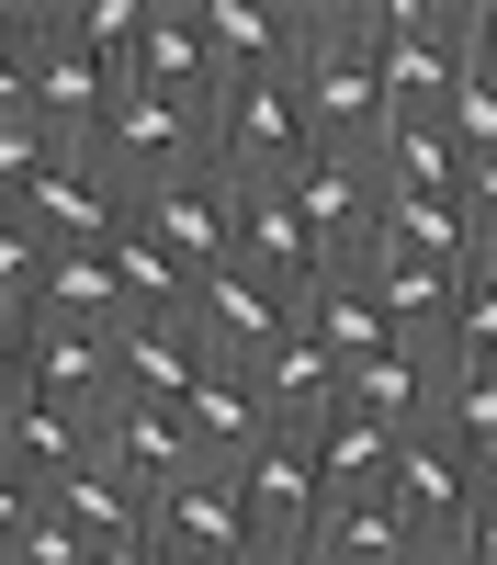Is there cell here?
<instances>
[{
    "mask_svg": "<svg viewBox=\"0 0 497 565\" xmlns=\"http://www.w3.org/2000/svg\"><path fill=\"white\" fill-rule=\"evenodd\" d=\"M294 103H305V136L316 148H374L385 136V79H374V45H361V0H294Z\"/></svg>",
    "mask_w": 497,
    "mask_h": 565,
    "instance_id": "1",
    "label": "cell"
},
{
    "mask_svg": "<svg viewBox=\"0 0 497 565\" xmlns=\"http://www.w3.org/2000/svg\"><path fill=\"white\" fill-rule=\"evenodd\" d=\"M361 45L385 79V125H441L464 79V0H361Z\"/></svg>",
    "mask_w": 497,
    "mask_h": 565,
    "instance_id": "2",
    "label": "cell"
},
{
    "mask_svg": "<svg viewBox=\"0 0 497 565\" xmlns=\"http://www.w3.org/2000/svg\"><path fill=\"white\" fill-rule=\"evenodd\" d=\"M305 148H316V136H305V103H294V79H283V68H271V79H226L215 103H204V170L226 181V193H249V181H283Z\"/></svg>",
    "mask_w": 497,
    "mask_h": 565,
    "instance_id": "3",
    "label": "cell"
},
{
    "mask_svg": "<svg viewBox=\"0 0 497 565\" xmlns=\"http://www.w3.org/2000/svg\"><path fill=\"white\" fill-rule=\"evenodd\" d=\"M114 170V193H159V181L181 170H204V103H159V90H114V114H102V148H90Z\"/></svg>",
    "mask_w": 497,
    "mask_h": 565,
    "instance_id": "4",
    "label": "cell"
},
{
    "mask_svg": "<svg viewBox=\"0 0 497 565\" xmlns=\"http://www.w3.org/2000/svg\"><path fill=\"white\" fill-rule=\"evenodd\" d=\"M475 498H486V476H475V463L452 452L441 430H407V441H396V463H385V509H396L407 554H441L452 532L475 521Z\"/></svg>",
    "mask_w": 497,
    "mask_h": 565,
    "instance_id": "5",
    "label": "cell"
},
{
    "mask_svg": "<svg viewBox=\"0 0 497 565\" xmlns=\"http://www.w3.org/2000/svg\"><path fill=\"white\" fill-rule=\"evenodd\" d=\"M125 226H136V238H159L193 282L238 260V193H226L215 170H181V181H159V193H136V204H125Z\"/></svg>",
    "mask_w": 497,
    "mask_h": 565,
    "instance_id": "6",
    "label": "cell"
},
{
    "mask_svg": "<svg viewBox=\"0 0 497 565\" xmlns=\"http://www.w3.org/2000/svg\"><path fill=\"white\" fill-rule=\"evenodd\" d=\"M12 385L57 396L79 418L114 407V328H68V317H12Z\"/></svg>",
    "mask_w": 497,
    "mask_h": 565,
    "instance_id": "7",
    "label": "cell"
},
{
    "mask_svg": "<svg viewBox=\"0 0 497 565\" xmlns=\"http://www.w3.org/2000/svg\"><path fill=\"white\" fill-rule=\"evenodd\" d=\"M283 204L305 215V238L328 271H350L361 249H374V159H350V148H305L283 170Z\"/></svg>",
    "mask_w": 497,
    "mask_h": 565,
    "instance_id": "8",
    "label": "cell"
},
{
    "mask_svg": "<svg viewBox=\"0 0 497 565\" xmlns=\"http://www.w3.org/2000/svg\"><path fill=\"white\" fill-rule=\"evenodd\" d=\"M181 328H193V351H204V373H249L271 340H283V295H271V282L260 271H238V260H226V271H204L193 282V317H181Z\"/></svg>",
    "mask_w": 497,
    "mask_h": 565,
    "instance_id": "9",
    "label": "cell"
},
{
    "mask_svg": "<svg viewBox=\"0 0 497 565\" xmlns=\"http://www.w3.org/2000/svg\"><path fill=\"white\" fill-rule=\"evenodd\" d=\"M34 226V249H102L114 226H125V193H114V170L102 159H45L34 170V193L12 204Z\"/></svg>",
    "mask_w": 497,
    "mask_h": 565,
    "instance_id": "10",
    "label": "cell"
},
{
    "mask_svg": "<svg viewBox=\"0 0 497 565\" xmlns=\"http://www.w3.org/2000/svg\"><path fill=\"white\" fill-rule=\"evenodd\" d=\"M102 452V418H79V407H57V396H0V476H23L34 498L57 487V476H79V463Z\"/></svg>",
    "mask_w": 497,
    "mask_h": 565,
    "instance_id": "11",
    "label": "cell"
},
{
    "mask_svg": "<svg viewBox=\"0 0 497 565\" xmlns=\"http://www.w3.org/2000/svg\"><path fill=\"white\" fill-rule=\"evenodd\" d=\"M102 463L159 509L170 487H193V476H204V441L181 430V407H102Z\"/></svg>",
    "mask_w": 497,
    "mask_h": 565,
    "instance_id": "12",
    "label": "cell"
},
{
    "mask_svg": "<svg viewBox=\"0 0 497 565\" xmlns=\"http://www.w3.org/2000/svg\"><path fill=\"white\" fill-rule=\"evenodd\" d=\"M226 487H238V509H249V532H316V509H328V487H316V452L294 441V430H271L260 452H238V463H215Z\"/></svg>",
    "mask_w": 497,
    "mask_h": 565,
    "instance_id": "13",
    "label": "cell"
},
{
    "mask_svg": "<svg viewBox=\"0 0 497 565\" xmlns=\"http://www.w3.org/2000/svg\"><path fill=\"white\" fill-rule=\"evenodd\" d=\"M350 282L374 295V317H385V340H407V351H441V317H452V282L464 271H441V260H407V249H361L350 260Z\"/></svg>",
    "mask_w": 497,
    "mask_h": 565,
    "instance_id": "14",
    "label": "cell"
},
{
    "mask_svg": "<svg viewBox=\"0 0 497 565\" xmlns=\"http://www.w3.org/2000/svg\"><path fill=\"white\" fill-rule=\"evenodd\" d=\"M125 90H159V103H215V57H204L193 0H148V23H136V45H125Z\"/></svg>",
    "mask_w": 497,
    "mask_h": 565,
    "instance_id": "15",
    "label": "cell"
},
{
    "mask_svg": "<svg viewBox=\"0 0 497 565\" xmlns=\"http://www.w3.org/2000/svg\"><path fill=\"white\" fill-rule=\"evenodd\" d=\"M249 396H260L271 430H294V441H305V430H328V418H339V362L316 351L305 328H283V340L249 362Z\"/></svg>",
    "mask_w": 497,
    "mask_h": 565,
    "instance_id": "16",
    "label": "cell"
},
{
    "mask_svg": "<svg viewBox=\"0 0 497 565\" xmlns=\"http://www.w3.org/2000/svg\"><path fill=\"white\" fill-rule=\"evenodd\" d=\"M430 396H441V351H407V340H385V351H361L350 373H339V407L350 418H374V430H430Z\"/></svg>",
    "mask_w": 497,
    "mask_h": 565,
    "instance_id": "17",
    "label": "cell"
},
{
    "mask_svg": "<svg viewBox=\"0 0 497 565\" xmlns=\"http://www.w3.org/2000/svg\"><path fill=\"white\" fill-rule=\"evenodd\" d=\"M204 23V57H215V90L226 79H271L294 57V0H193Z\"/></svg>",
    "mask_w": 497,
    "mask_h": 565,
    "instance_id": "18",
    "label": "cell"
},
{
    "mask_svg": "<svg viewBox=\"0 0 497 565\" xmlns=\"http://www.w3.org/2000/svg\"><path fill=\"white\" fill-rule=\"evenodd\" d=\"M193 373H204L193 328H148V317L114 328V407H181V396H193Z\"/></svg>",
    "mask_w": 497,
    "mask_h": 565,
    "instance_id": "19",
    "label": "cell"
},
{
    "mask_svg": "<svg viewBox=\"0 0 497 565\" xmlns=\"http://www.w3.org/2000/svg\"><path fill=\"white\" fill-rule=\"evenodd\" d=\"M148 532H159V543H181V554H249V543H260V532H249V509H238V487H226L215 463H204L193 487H170V498L148 509Z\"/></svg>",
    "mask_w": 497,
    "mask_h": 565,
    "instance_id": "20",
    "label": "cell"
},
{
    "mask_svg": "<svg viewBox=\"0 0 497 565\" xmlns=\"http://www.w3.org/2000/svg\"><path fill=\"white\" fill-rule=\"evenodd\" d=\"M45 509H57V521H68L79 543H148V498H136V487L114 476L102 452H90L79 476H57V487H45Z\"/></svg>",
    "mask_w": 497,
    "mask_h": 565,
    "instance_id": "21",
    "label": "cell"
},
{
    "mask_svg": "<svg viewBox=\"0 0 497 565\" xmlns=\"http://www.w3.org/2000/svg\"><path fill=\"white\" fill-rule=\"evenodd\" d=\"M23 317H68V328H125V282H114V249H45V282Z\"/></svg>",
    "mask_w": 497,
    "mask_h": 565,
    "instance_id": "22",
    "label": "cell"
},
{
    "mask_svg": "<svg viewBox=\"0 0 497 565\" xmlns=\"http://www.w3.org/2000/svg\"><path fill=\"white\" fill-rule=\"evenodd\" d=\"M181 430L204 441V463H238V452L271 441V418H260V396H249V373H193V396H181Z\"/></svg>",
    "mask_w": 497,
    "mask_h": 565,
    "instance_id": "23",
    "label": "cell"
},
{
    "mask_svg": "<svg viewBox=\"0 0 497 565\" xmlns=\"http://www.w3.org/2000/svg\"><path fill=\"white\" fill-rule=\"evenodd\" d=\"M114 282H125V317H148V328H181L193 317V271H181L159 238H136V226H114Z\"/></svg>",
    "mask_w": 497,
    "mask_h": 565,
    "instance_id": "24",
    "label": "cell"
},
{
    "mask_svg": "<svg viewBox=\"0 0 497 565\" xmlns=\"http://www.w3.org/2000/svg\"><path fill=\"white\" fill-rule=\"evenodd\" d=\"M305 452H316V487L328 498H385V463H396V430H374V418H328V430H305Z\"/></svg>",
    "mask_w": 497,
    "mask_h": 565,
    "instance_id": "25",
    "label": "cell"
},
{
    "mask_svg": "<svg viewBox=\"0 0 497 565\" xmlns=\"http://www.w3.org/2000/svg\"><path fill=\"white\" fill-rule=\"evenodd\" d=\"M316 554L328 565H407V532H396L385 498H328L316 509Z\"/></svg>",
    "mask_w": 497,
    "mask_h": 565,
    "instance_id": "26",
    "label": "cell"
},
{
    "mask_svg": "<svg viewBox=\"0 0 497 565\" xmlns=\"http://www.w3.org/2000/svg\"><path fill=\"white\" fill-rule=\"evenodd\" d=\"M430 430H441V441H452V452H464L475 476H486V463H497V373H441Z\"/></svg>",
    "mask_w": 497,
    "mask_h": 565,
    "instance_id": "27",
    "label": "cell"
},
{
    "mask_svg": "<svg viewBox=\"0 0 497 565\" xmlns=\"http://www.w3.org/2000/svg\"><path fill=\"white\" fill-rule=\"evenodd\" d=\"M441 373H497V271L452 282V317H441Z\"/></svg>",
    "mask_w": 497,
    "mask_h": 565,
    "instance_id": "28",
    "label": "cell"
},
{
    "mask_svg": "<svg viewBox=\"0 0 497 565\" xmlns=\"http://www.w3.org/2000/svg\"><path fill=\"white\" fill-rule=\"evenodd\" d=\"M34 282H45L34 226H23V215H0V317H23V306H34Z\"/></svg>",
    "mask_w": 497,
    "mask_h": 565,
    "instance_id": "29",
    "label": "cell"
},
{
    "mask_svg": "<svg viewBox=\"0 0 497 565\" xmlns=\"http://www.w3.org/2000/svg\"><path fill=\"white\" fill-rule=\"evenodd\" d=\"M0 125H34V68H23V0H0Z\"/></svg>",
    "mask_w": 497,
    "mask_h": 565,
    "instance_id": "30",
    "label": "cell"
},
{
    "mask_svg": "<svg viewBox=\"0 0 497 565\" xmlns=\"http://www.w3.org/2000/svg\"><path fill=\"white\" fill-rule=\"evenodd\" d=\"M79 554H90V543H79V532L57 521V509H34V521H23V543L0 554V565H79Z\"/></svg>",
    "mask_w": 497,
    "mask_h": 565,
    "instance_id": "31",
    "label": "cell"
},
{
    "mask_svg": "<svg viewBox=\"0 0 497 565\" xmlns=\"http://www.w3.org/2000/svg\"><path fill=\"white\" fill-rule=\"evenodd\" d=\"M464 226L475 249H497V159H464Z\"/></svg>",
    "mask_w": 497,
    "mask_h": 565,
    "instance_id": "32",
    "label": "cell"
},
{
    "mask_svg": "<svg viewBox=\"0 0 497 565\" xmlns=\"http://www.w3.org/2000/svg\"><path fill=\"white\" fill-rule=\"evenodd\" d=\"M464 68L497 79V0H464Z\"/></svg>",
    "mask_w": 497,
    "mask_h": 565,
    "instance_id": "33",
    "label": "cell"
},
{
    "mask_svg": "<svg viewBox=\"0 0 497 565\" xmlns=\"http://www.w3.org/2000/svg\"><path fill=\"white\" fill-rule=\"evenodd\" d=\"M238 565H328V554H316V532H260Z\"/></svg>",
    "mask_w": 497,
    "mask_h": 565,
    "instance_id": "34",
    "label": "cell"
},
{
    "mask_svg": "<svg viewBox=\"0 0 497 565\" xmlns=\"http://www.w3.org/2000/svg\"><path fill=\"white\" fill-rule=\"evenodd\" d=\"M452 554H464V565H497V498H475V521L452 532Z\"/></svg>",
    "mask_w": 497,
    "mask_h": 565,
    "instance_id": "35",
    "label": "cell"
},
{
    "mask_svg": "<svg viewBox=\"0 0 497 565\" xmlns=\"http://www.w3.org/2000/svg\"><path fill=\"white\" fill-rule=\"evenodd\" d=\"M34 509H45V498H34L23 476H0V554H12V543H23V521H34Z\"/></svg>",
    "mask_w": 497,
    "mask_h": 565,
    "instance_id": "36",
    "label": "cell"
},
{
    "mask_svg": "<svg viewBox=\"0 0 497 565\" xmlns=\"http://www.w3.org/2000/svg\"><path fill=\"white\" fill-rule=\"evenodd\" d=\"M79 565H159V532H148V543H90Z\"/></svg>",
    "mask_w": 497,
    "mask_h": 565,
    "instance_id": "37",
    "label": "cell"
},
{
    "mask_svg": "<svg viewBox=\"0 0 497 565\" xmlns=\"http://www.w3.org/2000/svg\"><path fill=\"white\" fill-rule=\"evenodd\" d=\"M159 565H238V554H181V543H159Z\"/></svg>",
    "mask_w": 497,
    "mask_h": 565,
    "instance_id": "38",
    "label": "cell"
},
{
    "mask_svg": "<svg viewBox=\"0 0 497 565\" xmlns=\"http://www.w3.org/2000/svg\"><path fill=\"white\" fill-rule=\"evenodd\" d=\"M407 565H464V554H452V543H441V554H407Z\"/></svg>",
    "mask_w": 497,
    "mask_h": 565,
    "instance_id": "39",
    "label": "cell"
},
{
    "mask_svg": "<svg viewBox=\"0 0 497 565\" xmlns=\"http://www.w3.org/2000/svg\"><path fill=\"white\" fill-rule=\"evenodd\" d=\"M0 373H12V317H0Z\"/></svg>",
    "mask_w": 497,
    "mask_h": 565,
    "instance_id": "40",
    "label": "cell"
},
{
    "mask_svg": "<svg viewBox=\"0 0 497 565\" xmlns=\"http://www.w3.org/2000/svg\"><path fill=\"white\" fill-rule=\"evenodd\" d=\"M486 498H497V463H486Z\"/></svg>",
    "mask_w": 497,
    "mask_h": 565,
    "instance_id": "41",
    "label": "cell"
},
{
    "mask_svg": "<svg viewBox=\"0 0 497 565\" xmlns=\"http://www.w3.org/2000/svg\"><path fill=\"white\" fill-rule=\"evenodd\" d=\"M475 271H497V249H486V260H475Z\"/></svg>",
    "mask_w": 497,
    "mask_h": 565,
    "instance_id": "42",
    "label": "cell"
}]
</instances>
